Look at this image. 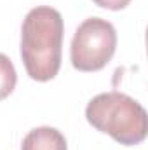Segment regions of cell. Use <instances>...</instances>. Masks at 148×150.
<instances>
[{"label":"cell","instance_id":"cell-1","mask_svg":"<svg viewBox=\"0 0 148 150\" xmlns=\"http://www.w3.org/2000/svg\"><path fill=\"white\" fill-rule=\"evenodd\" d=\"M65 21L49 5L33 7L21 26V58L26 74L37 82L52 80L61 68Z\"/></svg>","mask_w":148,"mask_h":150},{"label":"cell","instance_id":"cell-2","mask_svg":"<svg viewBox=\"0 0 148 150\" xmlns=\"http://www.w3.org/2000/svg\"><path fill=\"white\" fill-rule=\"evenodd\" d=\"M87 122L125 147L140 145L148 133L147 110L134 98L118 93H101L94 96L85 108Z\"/></svg>","mask_w":148,"mask_h":150},{"label":"cell","instance_id":"cell-3","mask_svg":"<svg viewBox=\"0 0 148 150\" xmlns=\"http://www.w3.org/2000/svg\"><path fill=\"white\" fill-rule=\"evenodd\" d=\"M115 49V26L103 18H87L80 23L72 38V65L80 72H98L110 63Z\"/></svg>","mask_w":148,"mask_h":150},{"label":"cell","instance_id":"cell-4","mask_svg":"<svg viewBox=\"0 0 148 150\" xmlns=\"http://www.w3.org/2000/svg\"><path fill=\"white\" fill-rule=\"evenodd\" d=\"M21 150H68L66 138L56 127L42 126L32 129L25 140Z\"/></svg>","mask_w":148,"mask_h":150},{"label":"cell","instance_id":"cell-5","mask_svg":"<svg viewBox=\"0 0 148 150\" xmlns=\"http://www.w3.org/2000/svg\"><path fill=\"white\" fill-rule=\"evenodd\" d=\"M18 74L12 61L0 52V100H5L16 87Z\"/></svg>","mask_w":148,"mask_h":150},{"label":"cell","instance_id":"cell-6","mask_svg":"<svg viewBox=\"0 0 148 150\" xmlns=\"http://www.w3.org/2000/svg\"><path fill=\"white\" fill-rule=\"evenodd\" d=\"M92 2L103 9H108V11H122L129 5L131 0H92Z\"/></svg>","mask_w":148,"mask_h":150}]
</instances>
